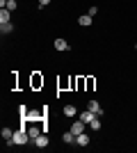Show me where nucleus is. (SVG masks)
<instances>
[{
	"instance_id": "f257e3e1",
	"label": "nucleus",
	"mask_w": 137,
	"mask_h": 153,
	"mask_svg": "<svg viewBox=\"0 0 137 153\" xmlns=\"http://www.w3.org/2000/svg\"><path fill=\"white\" fill-rule=\"evenodd\" d=\"M27 142H30L27 130H25V128H19V130H14L12 140H7V144H9V146H23V144H27Z\"/></svg>"
},
{
	"instance_id": "f03ea898",
	"label": "nucleus",
	"mask_w": 137,
	"mask_h": 153,
	"mask_svg": "<svg viewBox=\"0 0 137 153\" xmlns=\"http://www.w3.org/2000/svg\"><path fill=\"white\" fill-rule=\"evenodd\" d=\"M87 128H89V126H87V123L82 121V119H78V121H73V123H71V133L76 135V137H78V135H82V133H85Z\"/></svg>"
},
{
	"instance_id": "7ed1b4c3",
	"label": "nucleus",
	"mask_w": 137,
	"mask_h": 153,
	"mask_svg": "<svg viewBox=\"0 0 137 153\" xmlns=\"http://www.w3.org/2000/svg\"><path fill=\"white\" fill-rule=\"evenodd\" d=\"M53 46H55V51H59V53H62V51H69V48H71V46H69V41H66V39H62V37L55 39V44H53Z\"/></svg>"
},
{
	"instance_id": "20e7f679",
	"label": "nucleus",
	"mask_w": 137,
	"mask_h": 153,
	"mask_svg": "<svg viewBox=\"0 0 137 153\" xmlns=\"http://www.w3.org/2000/svg\"><path fill=\"white\" fill-rule=\"evenodd\" d=\"M32 144H34L37 149H46V146H48V135H46V133H41L39 137H37V140L32 142Z\"/></svg>"
},
{
	"instance_id": "39448f33",
	"label": "nucleus",
	"mask_w": 137,
	"mask_h": 153,
	"mask_svg": "<svg viewBox=\"0 0 137 153\" xmlns=\"http://www.w3.org/2000/svg\"><path fill=\"white\" fill-rule=\"evenodd\" d=\"M87 110H91L96 117L103 114V110H101V103H98V101H89V103H87Z\"/></svg>"
},
{
	"instance_id": "423d86ee",
	"label": "nucleus",
	"mask_w": 137,
	"mask_h": 153,
	"mask_svg": "<svg viewBox=\"0 0 137 153\" xmlns=\"http://www.w3.org/2000/svg\"><path fill=\"white\" fill-rule=\"evenodd\" d=\"M80 119H82V121H85L87 126H89V123L94 121V119H96V114H94V112H91V110H85V112H82V114H80Z\"/></svg>"
},
{
	"instance_id": "0eeeda50",
	"label": "nucleus",
	"mask_w": 137,
	"mask_h": 153,
	"mask_svg": "<svg viewBox=\"0 0 137 153\" xmlns=\"http://www.w3.org/2000/svg\"><path fill=\"white\" fill-rule=\"evenodd\" d=\"M87 144H89V135L87 133H82V135L76 137V146H87Z\"/></svg>"
},
{
	"instance_id": "6e6552de",
	"label": "nucleus",
	"mask_w": 137,
	"mask_h": 153,
	"mask_svg": "<svg viewBox=\"0 0 137 153\" xmlns=\"http://www.w3.org/2000/svg\"><path fill=\"white\" fill-rule=\"evenodd\" d=\"M9 21H12V12H9V9H0V23H9Z\"/></svg>"
},
{
	"instance_id": "1a4fd4ad",
	"label": "nucleus",
	"mask_w": 137,
	"mask_h": 153,
	"mask_svg": "<svg viewBox=\"0 0 137 153\" xmlns=\"http://www.w3.org/2000/svg\"><path fill=\"white\" fill-rule=\"evenodd\" d=\"M27 135H30V140H37V137H39V135H41V128H37V126H30V128H27Z\"/></svg>"
},
{
	"instance_id": "9d476101",
	"label": "nucleus",
	"mask_w": 137,
	"mask_h": 153,
	"mask_svg": "<svg viewBox=\"0 0 137 153\" xmlns=\"http://www.w3.org/2000/svg\"><path fill=\"white\" fill-rule=\"evenodd\" d=\"M78 23L82 27H89L91 25V16H89V14H82V16H78Z\"/></svg>"
},
{
	"instance_id": "9b49d317",
	"label": "nucleus",
	"mask_w": 137,
	"mask_h": 153,
	"mask_svg": "<svg viewBox=\"0 0 137 153\" xmlns=\"http://www.w3.org/2000/svg\"><path fill=\"white\" fill-rule=\"evenodd\" d=\"M12 30H14L12 21H9V23H0V32H2V37H5V34H9Z\"/></svg>"
},
{
	"instance_id": "f8f14e48",
	"label": "nucleus",
	"mask_w": 137,
	"mask_h": 153,
	"mask_svg": "<svg viewBox=\"0 0 137 153\" xmlns=\"http://www.w3.org/2000/svg\"><path fill=\"white\" fill-rule=\"evenodd\" d=\"M64 114H66V117H76V114H78L76 105H64Z\"/></svg>"
},
{
	"instance_id": "ddd939ff",
	"label": "nucleus",
	"mask_w": 137,
	"mask_h": 153,
	"mask_svg": "<svg viewBox=\"0 0 137 153\" xmlns=\"http://www.w3.org/2000/svg\"><path fill=\"white\" fill-rule=\"evenodd\" d=\"M0 135H2V140H12V137H14V130H12V128H2V133H0Z\"/></svg>"
},
{
	"instance_id": "4468645a",
	"label": "nucleus",
	"mask_w": 137,
	"mask_h": 153,
	"mask_svg": "<svg viewBox=\"0 0 137 153\" xmlns=\"http://www.w3.org/2000/svg\"><path fill=\"white\" fill-rule=\"evenodd\" d=\"M62 140H64L66 144H76V135H73L71 130H69V133H64V137H62Z\"/></svg>"
},
{
	"instance_id": "2eb2a0df",
	"label": "nucleus",
	"mask_w": 137,
	"mask_h": 153,
	"mask_svg": "<svg viewBox=\"0 0 137 153\" xmlns=\"http://www.w3.org/2000/svg\"><path fill=\"white\" fill-rule=\"evenodd\" d=\"M89 128H91V130H101V121H98V117L89 123Z\"/></svg>"
},
{
	"instance_id": "dca6fc26",
	"label": "nucleus",
	"mask_w": 137,
	"mask_h": 153,
	"mask_svg": "<svg viewBox=\"0 0 137 153\" xmlns=\"http://www.w3.org/2000/svg\"><path fill=\"white\" fill-rule=\"evenodd\" d=\"M7 9L14 12V9H16V0H7Z\"/></svg>"
},
{
	"instance_id": "f3484780",
	"label": "nucleus",
	"mask_w": 137,
	"mask_h": 153,
	"mask_svg": "<svg viewBox=\"0 0 137 153\" xmlns=\"http://www.w3.org/2000/svg\"><path fill=\"white\" fill-rule=\"evenodd\" d=\"M87 14H89V16H96V14H98V7H96V5H91V7H89V12H87Z\"/></svg>"
},
{
	"instance_id": "a211bd4d",
	"label": "nucleus",
	"mask_w": 137,
	"mask_h": 153,
	"mask_svg": "<svg viewBox=\"0 0 137 153\" xmlns=\"http://www.w3.org/2000/svg\"><path fill=\"white\" fill-rule=\"evenodd\" d=\"M48 2H50V0H39V7H46Z\"/></svg>"
},
{
	"instance_id": "6ab92c4d",
	"label": "nucleus",
	"mask_w": 137,
	"mask_h": 153,
	"mask_svg": "<svg viewBox=\"0 0 137 153\" xmlns=\"http://www.w3.org/2000/svg\"><path fill=\"white\" fill-rule=\"evenodd\" d=\"M135 51H137V46H135Z\"/></svg>"
}]
</instances>
